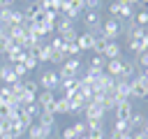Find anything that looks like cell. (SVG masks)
<instances>
[{"instance_id":"cell-1","label":"cell","mask_w":148,"mask_h":139,"mask_svg":"<svg viewBox=\"0 0 148 139\" xmlns=\"http://www.w3.org/2000/svg\"><path fill=\"white\" fill-rule=\"evenodd\" d=\"M0 23H2V28L21 25V23H23V9H14V7L0 9Z\"/></svg>"},{"instance_id":"cell-2","label":"cell","mask_w":148,"mask_h":139,"mask_svg":"<svg viewBox=\"0 0 148 139\" xmlns=\"http://www.w3.org/2000/svg\"><path fill=\"white\" fill-rule=\"evenodd\" d=\"M39 88L42 90H51V93H58V86H60V76H58V72L56 70H46V72H42V76H39Z\"/></svg>"},{"instance_id":"cell-3","label":"cell","mask_w":148,"mask_h":139,"mask_svg":"<svg viewBox=\"0 0 148 139\" xmlns=\"http://www.w3.org/2000/svg\"><path fill=\"white\" fill-rule=\"evenodd\" d=\"M99 32L106 37V39H118L120 35H123V28H120V21L118 19H104L102 21V28H99Z\"/></svg>"},{"instance_id":"cell-4","label":"cell","mask_w":148,"mask_h":139,"mask_svg":"<svg viewBox=\"0 0 148 139\" xmlns=\"http://www.w3.org/2000/svg\"><path fill=\"white\" fill-rule=\"evenodd\" d=\"M56 72H58L60 79L79 76V72H81V60H79V58H67V60L60 65V70H56Z\"/></svg>"},{"instance_id":"cell-5","label":"cell","mask_w":148,"mask_h":139,"mask_svg":"<svg viewBox=\"0 0 148 139\" xmlns=\"http://www.w3.org/2000/svg\"><path fill=\"white\" fill-rule=\"evenodd\" d=\"M102 14L99 12H83V25H86V32H92V35H99V28H102Z\"/></svg>"},{"instance_id":"cell-6","label":"cell","mask_w":148,"mask_h":139,"mask_svg":"<svg viewBox=\"0 0 148 139\" xmlns=\"http://www.w3.org/2000/svg\"><path fill=\"white\" fill-rule=\"evenodd\" d=\"M106 116V109L97 102H86L83 107V120H104Z\"/></svg>"},{"instance_id":"cell-7","label":"cell","mask_w":148,"mask_h":139,"mask_svg":"<svg viewBox=\"0 0 148 139\" xmlns=\"http://www.w3.org/2000/svg\"><path fill=\"white\" fill-rule=\"evenodd\" d=\"M132 114H134V104H132V100H123V102H118L116 109H113V118H118V120H127Z\"/></svg>"},{"instance_id":"cell-8","label":"cell","mask_w":148,"mask_h":139,"mask_svg":"<svg viewBox=\"0 0 148 139\" xmlns=\"http://www.w3.org/2000/svg\"><path fill=\"white\" fill-rule=\"evenodd\" d=\"M74 90H79V76L60 79V86H58V93L60 95H67V93H74Z\"/></svg>"},{"instance_id":"cell-9","label":"cell","mask_w":148,"mask_h":139,"mask_svg":"<svg viewBox=\"0 0 148 139\" xmlns=\"http://www.w3.org/2000/svg\"><path fill=\"white\" fill-rule=\"evenodd\" d=\"M120 56H123L120 44H118L116 39H109V42H106V49H104V58H106V60H116V58H120Z\"/></svg>"},{"instance_id":"cell-10","label":"cell","mask_w":148,"mask_h":139,"mask_svg":"<svg viewBox=\"0 0 148 139\" xmlns=\"http://www.w3.org/2000/svg\"><path fill=\"white\" fill-rule=\"evenodd\" d=\"M25 137H28V139H49V137H51V132H49V130H44L39 123H32V125L28 127Z\"/></svg>"},{"instance_id":"cell-11","label":"cell","mask_w":148,"mask_h":139,"mask_svg":"<svg viewBox=\"0 0 148 139\" xmlns=\"http://www.w3.org/2000/svg\"><path fill=\"white\" fill-rule=\"evenodd\" d=\"M92 42H95V35L92 32H79V37H76V44H79L81 53L83 51H92Z\"/></svg>"},{"instance_id":"cell-12","label":"cell","mask_w":148,"mask_h":139,"mask_svg":"<svg viewBox=\"0 0 148 139\" xmlns=\"http://www.w3.org/2000/svg\"><path fill=\"white\" fill-rule=\"evenodd\" d=\"M127 120H130V130H132V132H139V130L146 125L148 116H146V114H141V111H134V114H132Z\"/></svg>"},{"instance_id":"cell-13","label":"cell","mask_w":148,"mask_h":139,"mask_svg":"<svg viewBox=\"0 0 148 139\" xmlns=\"http://www.w3.org/2000/svg\"><path fill=\"white\" fill-rule=\"evenodd\" d=\"M76 23L72 21V19H67L65 14H58V19H56V35H62V32H67L69 28H74Z\"/></svg>"},{"instance_id":"cell-14","label":"cell","mask_w":148,"mask_h":139,"mask_svg":"<svg viewBox=\"0 0 148 139\" xmlns=\"http://www.w3.org/2000/svg\"><path fill=\"white\" fill-rule=\"evenodd\" d=\"M0 79H2L5 86H12L14 81H18V76L14 74V70H12L9 63H7V65H0Z\"/></svg>"},{"instance_id":"cell-15","label":"cell","mask_w":148,"mask_h":139,"mask_svg":"<svg viewBox=\"0 0 148 139\" xmlns=\"http://www.w3.org/2000/svg\"><path fill=\"white\" fill-rule=\"evenodd\" d=\"M37 123H39L44 130L53 132V130H56V114H44V111H42V114L37 116Z\"/></svg>"},{"instance_id":"cell-16","label":"cell","mask_w":148,"mask_h":139,"mask_svg":"<svg viewBox=\"0 0 148 139\" xmlns=\"http://www.w3.org/2000/svg\"><path fill=\"white\" fill-rule=\"evenodd\" d=\"M104 72H106V74H111L113 79H118V76L123 74V63H120V58H116V60H106Z\"/></svg>"},{"instance_id":"cell-17","label":"cell","mask_w":148,"mask_h":139,"mask_svg":"<svg viewBox=\"0 0 148 139\" xmlns=\"http://www.w3.org/2000/svg\"><path fill=\"white\" fill-rule=\"evenodd\" d=\"M113 93L120 97V100H130V81H123V79H116V86H113Z\"/></svg>"},{"instance_id":"cell-18","label":"cell","mask_w":148,"mask_h":139,"mask_svg":"<svg viewBox=\"0 0 148 139\" xmlns=\"http://www.w3.org/2000/svg\"><path fill=\"white\" fill-rule=\"evenodd\" d=\"M35 53H37V60H39V63H51V60H53V49L49 46V42L42 44Z\"/></svg>"},{"instance_id":"cell-19","label":"cell","mask_w":148,"mask_h":139,"mask_svg":"<svg viewBox=\"0 0 148 139\" xmlns=\"http://www.w3.org/2000/svg\"><path fill=\"white\" fill-rule=\"evenodd\" d=\"M106 37L99 32V35H95V42H92V53L95 56H104V49H106Z\"/></svg>"},{"instance_id":"cell-20","label":"cell","mask_w":148,"mask_h":139,"mask_svg":"<svg viewBox=\"0 0 148 139\" xmlns=\"http://www.w3.org/2000/svg\"><path fill=\"white\" fill-rule=\"evenodd\" d=\"M23 65H25V70H28V72H32V70H37V65H39V60H37V53H35V51H25V58H23Z\"/></svg>"},{"instance_id":"cell-21","label":"cell","mask_w":148,"mask_h":139,"mask_svg":"<svg viewBox=\"0 0 148 139\" xmlns=\"http://www.w3.org/2000/svg\"><path fill=\"white\" fill-rule=\"evenodd\" d=\"M86 67H92V70H104V67H106V58H104V56H95V53H92V58L88 60V65H86Z\"/></svg>"},{"instance_id":"cell-22","label":"cell","mask_w":148,"mask_h":139,"mask_svg":"<svg viewBox=\"0 0 148 139\" xmlns=\"http://www.w3.org/2000/svg\"><path fill=\"white\" fill-rule=\"evenodd\" d=\"M111 130H116V132H120V134H127V132H132V130H130V120H118V118H113V125H111Z\"/></svg>"},{"instance_id":"cell-23","label":"cell","mask_w":148,"mask_h":139,"mask_svg":"<svg viewBox=\"0 0 148 139\" xmlns=\"http://www.w3.org/2000/svg\"><path fill=\"white\" fill-rule=\"evenodd\" d=\"M49 46L53 51H65V39L60 35H53V37H49Z\"/></svg>"},{"instance_id":"cell-24","label":"cell","mask_w":148,"mask_h":139,"mask_svg":"<svg viewBox=\"0 0 148 139\" xmlns=\"http://www.w3.org/2000/svg\"><path fill=\"white\" fill-rule=\"evenodd\" d=\"M65 53H67V58H79L81 49H79L76 42H65Z\"/></svg>"},{"instance_id":"cell-25","label":"cell","mask_w":148,"mask_h":139,"mask_svg":"<svg viewBox=\"0 0 148 139\" xmlns=\"http://www.w3.org/2000/svg\"><path fill=\"white\" fill-rule=\"evenodd\" d=\"M58 114H69V102H67V97H62V95L56 100V116H58Z\"/></svg>"},{"instance_id":"cell-26","label":"cell","mask_w":148,"mask_h":139,"mask_svg":"<svg viewBox=\"0 0 148 139\" xmlns=\"http://www.w3.org/2000/svg\"><path fill=\"white\" fill-rule=\"evenodd\" d=\"M86 127H88V132H106L104 120H86Z\"/></svg>"},{"instance_id":"cell-27","label":"cell","mask_w":148,"mask_h":139,"mask_svg":"<svg viewBox=\"0 0 148 139\" xmlns=\"http://www.w3.org/2000/svg\"><path fill=\"white\" fill-rule=\"evenodd\" d=\"M134 23L148 30V12H146V9H141V12H136V14H134Z\"/></svg>"},{"instance_id":"cell-28","label":"cell","mask_w":148,"mask_h":139,"mask_svg":"<svg viewBox=\"0 0 148 139\" xmlns=\"http://www.w3.org/2000/svg\"><path fill=\"white\" fill-rule=\"evenodd\" d=\"M102 5V0H83V12H99Z\"/></svg>"},{"instance_id":"cell-29","label":"cell","mask_w":148,"mask_h":139,"mask_svg":"<svg viewBox=\"0 0 148 139\" xmlns=\"http://www.w3.org/2000/svg\"><path fill=\"white\" fill-rule=\"evenodd\" d=\"M127 49L132 51V53H143V44H141V39H127Z\"/></svg>"},{"instance_id":"cell-30","label":"cell","mask_w":148,"mask_h":139,"mask_svg":"<svg viewBox=\"0 0 148 139\" xmlns=\"http://www.w3.org/2000/svg\"><path fill=\"white\" fill-rule=\"evenodd\" d=\"M106 9H109V16H111V19H118V14H120V2H118V0H111V2H106Z\"/></svg>"},{"instance_id":"cell-31","label":"cell","mask_w":148,"mask_h":139,"mask_svg":"<svg viewBox=\"0 0 148 139\" xmlns=\"http://www.w3.org/2000/svg\"><path fill=\"white\" fill-rule=\"evenodd\" d=\"M12 70H14V74H16L18 79H25V76L30 74V72L25 70V65H23V63H14V65H12Z\"/></svg>"},{"instance_id":"cell-32","label":"cell","mask_w":148,"mask_h":139,"mask_svg":"<svg viewBox=\"0 0 148 139\" xmlns=\"http://www.w3.org/2000/svg\"><path fill=\"white\" fill-rule=\"evenodd\" d=\"M60 37H62L65 42H76V37H79V32H76V25H74V28H69L67 32H62Z\"/></svg>"},{"instance_id":"cell-33","label":"cell","mask_w":148,"mask_h":139,"mask_svg":"<svg viewBox=\"0 0 148 139\" xmlns=\"http://www.w3.org/2000/svg\"><path fill=\"white\" fill-rule=\"evenodd\" d=\"M88 139H106V132H88Z\"/></svg>"},{"instance_id":"cell-34","label":"cell","mask_w":148,"mask_h":139,"mask_svg":"<svg viewBox=\"0 0 148 139\" xmlns=\"http://www.w3.org/2000/svg\"><path fill=\"white\" fill-rule=\"evenodd\" d=\"M14 2H16V0H0V9H5V7H14Z\"/></svg>"},{"instance_id":"cell-35","label":"cell","mask_w":148,"mask_h":139,"mask_svg":"<svg viewBox=\"0 0 148 139\" xmlns=\"http://www.w3.org/2000/svg\"><path fill=\"white\" fill-rule=\"evenodd\" d=\"M2 134H5V127H2V123H0V139H2Z\"/></svg>"},{"instance_id":"cell-36","label":"cell","mask_w":148,"mask_h":139,"mask_svg":"<svg viewBox=\"0 0 148 139\" xmlns=\"http://www.w3.org/2000/svg\"><path fill=\"white\" fill-rule=\"evenodd\" d=\"M141 74H143V79H146V81H148V70H143V72H141Z\"/></svg>"},{"instance_id":"cell-37","label":"cell","mask_w":148,"mask_h":139,"mask_svg":"<svg viewBox=\"0 0 148 139\" xmlns=\"http://www.w3.org/2000/svg\"><path fill=\"white\" fill-rule=\"evenodd\" d=\"M0 35H5V28H2V23H0Z\"/></svg>"},{"instance_id":"cell-38","label":"cell","mask_w":148,"mask_h":139,"mask_svg":"<svg viewBox=\"0 0 148 139\" xmlns=\"http://www.w3.org/2000/svg\"><path fill=\"white\" fill-rule=\"evenodd\" d=\"M79 139H88V134H83V137H79Z\"/></svg>"},{"instance_id":"cell-39","label":"cell","mask_w":148,"mask_h":139,"mask_svg":"<svg viewBox=\"0 0 148 139\" xmlns=\"http://www.w3.org/2000/svg\"><path fill=\"white\" fill-rule=\"evenodd\" d=\"M146 12H148V5H146Z\"/></svg>"},{"instance_id":"cell-40","label":"cell","mask_w":148,"mask_h":139,"mask_svg":"<svg viewBox=\"0 0 148 139\" xmlns=\"http://www.w3.org/2000/svg\"><path fill=\"white\" fill-rule=\"evenodd\" d=\"M146 53H148V49H146Z\"/></svg>"}]
</instances>
